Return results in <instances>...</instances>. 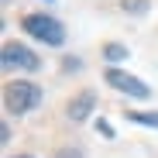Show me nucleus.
I'll use <instances>...</instances> for the list:
<instances>
[{"label": "nucleus", "mask_w": 158, "mask_h": 158, "mask_svg": "<svg viewBox=\"0 0 158 158\" xmlns=\"http://www.w3.org/2000/svg\"><path fill=\"white\" fill-rule=\"evenodd\" d=\"M59 158H83V155H76V151H72V155H69V151H62V155H59Z\"/></svg>", "instance_id": "nucleus-10"}, {"label": "nucleus", "mask_w": 158, "mask_h": 158, "mask_svg": "<svg viewBox=\"0 0 158 158\" xmlns=\"http://www.w3.org/2000/svg\"><path fill=\"white\" fill-rule=\"evenodd\" d=\"M0 65L4 69H24V72H38V55L31 48H24L17 41H4V52H0Z\"/></svg>", "instance_id": "nucleus-3"}, {"label": "nucleus", "mask_w": 158, "mask_h": 158, "mask_svg": "<svg viewBox=\"0 0 158 158\" xmlns=\"http://www.w3.org/2000/svg\"><path fill=\"white\" fill-rule=\"evenodd\" d=\"M107 83L114 86V89H120V93H127V96H138V100H144L151 89L141 83V79H134V76H127L124 69H107Z\"/></svg>", "instance_id": "nucleus-4"}, {"label": "nucleus", "mask_w": 158, "mask_h": 158, "mask_svg": "<svg viewBox=\"0 0 158 158\" xmlns=\"http://www.w3.org/2000/svg\"><path fill=\"white\" fill-rule=\"evenodd\" d=\"M24 31H28L35 41H45L52 48H59L65 41V28L52 14H28V17H24Z\"/></svg>", "instance_id": "nucleus-2"}, {"label": "nucleus", "mask_w": 158, "mask_h": 158, "mask_svg": "<svg viewBox=\"0 0 158 158\" xmlns=\"http://www.w3.org/2000/svg\"><path fill=\"white\" fill-rule=\"evenodd\" d=\"M41 103V89L35 86V83H28V79H17V83H7L4 86V107L10 110V114H28V110H35Z\"/></svg>", "instance_id": "nucleus-1"}, {"label": "nucleus", "mask_w": 158, "mask_h": 158, "mask_svg": "<svg viewBox=\"0 0 158 158\" xmlns=\"http://www.w3.org/2000/svg\"><path fill=\"white\" fill-rule=\"evenodd\" d=\"M17 158H28V155H17Z\"/></svg>", "instance_id": "nucleus-11"}, {"label": "nucleus", "mask_w": 158, "mask_h": 158, "mask_svg": "<svg viewBox=\"0 0 158 158\" xmlns=\"http://www.w3.org/2000/svg\"><path fill=\"white\" fill-rule=\"evenodd\" d=\"M103 55H107V62H120V59H127V48L124 45H107Z\"/></svg>", "instance_id": "nucleus-8"}, {"label": "nucleus", "mask_w": 158, "mask_h": 158, "mask_svg": "<svg viewBox=\"0 0 158 158\" xmlns=\"http://www.w3.org/2000/svg\"><path fill=\"white\" fill-rule=\"evenodd\" d=\"M127 120L144 124V127H158V110H151V114H144V110H127Z\"/></svg>", "instance_id": "nucleus-6"}, {"label": "nucleus", "mask_w": 158, "mask_h": 158, "mask_svg": "<svg viewBox=\"0 0 158 158\" xmlns=\"http://www.w3.org/2000/svg\"><path fill=\"white\" fill-rule=\"evenodd\" d=\"M93 103H96V96L89 93V89H83L72 103H69V117L76 120V124H83L86 117H89V110H93Z\"/></svg>", "instance_id": "nucleus-5"}, {"label": "nucleus", "mask_w": 158, "mask_h": 158, "mask_svg": "<svg viewBox=\"0 0 158 158\" xmlns=\"http://www.w3.org/2000/svg\"><path fill=\"white\" fill-rule=\"evenodd\" d=\"M96 131H100V134H103V138H114V127H110L107 120H96Z\"/></svg>", "instance_id": "nucleus-9"}, {"label": "nucleus", "mask_w": 158, "mask_h": 158, "mask_svg": "<svg viewBox=\"0 0 158 158\" xmlns=\"http://www.w3.org/2000/svg\"><path fill=\"white\" fill-rule=\"evenodd\" d=\"M120 10H127V14H148V0H120Z\"/></svg>", "instance_id": "nucleus-7"}]
</instances>
